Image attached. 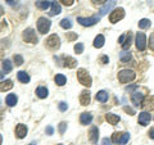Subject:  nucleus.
I'll return each instance as SVG.
<instances>
[{"label":"nucleus","mask_w":154,"mask_h":145,"mask_svg":"<svg viewBox=\"0 0 154 145\" xmlns=\"http://www.w3.org/2000/svg\"><path fill=\"white\" fill-rule=\"evenodd\" d=\"M77 79H79L80 84L86 86V88H90L93 85V80H91V76L89 75V72L84 69V68H80L77 71Z\"/></svg>","instance_id":"nucleus-1"},{"label":"nucleus","mask_w":154,"mask_h":145,"mask_svg":"<svg viewBox=\"0 0 154 145\" xmlns=\"http://www.w3.org/2000/svg\"><path fill=\"white\" fill-rule=\"evenodd\" d=\"M136 73L132 69H122L118 72V81L121 84H127V82H131L135 80Z\"/></svg>","instance_id":"nucleus-2"},{"label":"nucleus","mask_w":154,"mask_h":145,"mask_svg":"<svg viewBox=\"0 0 154 145\" xmlns=\"http://www.w3.org/2000/svg\"><path fill=\"white\" fill-rule=\"evenodd\" d=\"M50 27H51L50 19H48L45 17H40V18L37 19V30H38V32H40V33L49 32Z\"/></svg>","instance_id":"nucleus-3"},{"label":"nucleus","mask_w":154,"mask_h":145,"mask_svg":"<svg viewBox=\"0 0 154 145\" xmlns=\"http://www.w3.org/2000/svg\"><path fill=\"white\" fill-rule=\"evenodd\" d=\"M22 39H23V40H25L26 42H30V44H36V42H37L36 32L33 31L32 28H27V30L23 31Z\"/></svg>","instance_id":"nucleus-4"},{"label":"nucleus","mask_w":154,"mask_h":145,"mask_svg":"<svg viewBox=\"0 0 154 145\" xmlns=\"http://www.w3.org/2000/svg\"><path fill=\"white\" fill-rule=\"evenodd\" d=\"M123 18H125V9L123 8H117L110 13L109 21H110V23H117L118 21H121V19H123Z\"/></svg>","instance_id":"nucleus-5"},{"label":"nucleus","mask_w":154,"mask_h":145,"mask_svg":"<svg viewBox=\"0 0 154 145\" xmlns=\"http://www.w3.org/2000/svg\"><path fill=\"white\" fill-rule=\"evenodd\" d=\"M136 48H137V50H140V51H144L146 49V36H145V33H143V32H137L136 33Z\"/></svg>","instance_id":"nucleus-6"},{"label":"nucleus","mask_w":154,"mask_h":145,"mask_svg":"<svg viewBox=\"0 0 154 145\" xmlns=\"http://www.w3.org/2000/svg\"><path fill=\"white\" fill-rule=\"evenodd\" d=\"M99 19H100V17H89V18L77 17V22H79L81 26L90 27V26H94L96 22H99Z\"/></svg>","instance_id":"nucleus-7"},{"label":"nucleus","mask_w":154,"mask_h":145,"mask_svg":"<svg viewBox=\"0 0 154 145\" xmlns=\"http://www.w3.org/2000/svg\"><path fill=\"white\" fill-rule=\"evenodd\" d=\"M46 45L50 48V49H58V48L60 46V39H59V36L58 35H50L49 37L46 39Z\"/></svg>","instance_id":"nucleus-8"},{"label":"nucleus","mask_w":154,"mask_h":145,"mask_svg":"<svg viewBox=\"0 0 154 145\" xmlns=\"http://www.w3.org/2000/svg\"><path fill=\"white\" fill-rule=\"evenodd\" d=\"M143 100H144V94L137 93V91L132 93L131 101H132V104L135 105V107H141V105H143Z\"/></svg>","instance_id":"nucleus-9"},{"label":"nucleus","mask_w":154,"mask_h":145,"mask_svg":"<svg viewBox=\"0 0 154 145\" xmlns=\"http://www.w3.org/2000/svg\"><path fill=\"white\" fill-rule=\"evenodd\" d=\"M116 5V0H108L107 3L104 4V5L100 8V16H105V14H107L108 12H110L112 11V8Z\"/></svg>","instance_id":"nucleus-10"},{"label":"nucleus","mask_w":154,"mask_h":145,"mask_svg":"<svg viewBox=\"0 0 154 145\" xmlns=\"http://www.w3.org/2000/svg\"><path fill=\"white\" fill-rule=\"evenodd\" d=\"M26 135H27V127H26V125H23V123L17 125V127H16V136L18 139H23Z\"/></svg>","instance_id":"nucleus-11"},{"label":"nucleus","mask_w":154,"mask_h":145,"mask_svg":"<svg viewBox=\"0 0 154 145\" xmlns=\"http://www.w3.org/2000/svg\"><path fill=\"white\" fill-rule=\"evenodd\" d=\"M90 100H91L90 91L89 90H84L82 93H81V95H80V103H81V105H89Z\"/></svg>","instance_id":"nucleus-12"},{"label":"nucleus","mask_w":154,"mask_h":145,"mask_svg":"<svg viewBox=\"0 0 154 145\" xmlns=\"http://www.w3.org/2000/svg\"><path fill=\"white\" fill-rule=\"evenodd\" d=\"M150 119H152V116L148 112H141L139 114V123H140L141 126H146V125L150 122Z\"/></svg>","instance_id":"nucleus-13"},{"label":"nucleus","mask_w":154,"mask_h":145,"mask_svg":"<svg viewBox=\"0 0 154 145\" xmlns=\"http://www.w3.org/2000/svg\"><path fill=\"white\" fill-rule=\"evenodd\" d=\"M89 139H90V141L93 143V144H96V143H98V139H99V130H98V127L93 126V127L90 128Z\"/></svg>","instance_id":"nucleus-14"},{"label":"nucleus","mask_w":154,"mask_h":145,"mask_svg":"<svg viewBox=\"0 0 154 145\" xmlns=\"http://www.w3.org/2000/svg\"><path fill=\"white\" fill-rule=\"evenodd\" d=\"M63 63H64L63 66L67 67V68H75L77 66V60L72 57H63Z\"/></svg>","instance_id":"nucleus-15"},{"label":"nucleus","mask_w":154,"mask_h":145,"mask_svg":"<svg viewBox=\"0 0 154 145\" xmlns=\"http://www.w3.org/2000/svg\"><path fill=\"white\" fill-rule=\"evenodd\" d=\"M105 119L108 121L109 125H117L121 118H119V116L114 114V113H107V114H105Z\"/></svg>","instance_id":"nucleus-16"},{"label":"nucleus","mask_w":154,"mask_h":145,"mask_svg":"<svg viewBox=\"0 0 154 145\" xmlns=\"http://www.w3.org/2000/svg\"><path fill=\"white\" fill-rule=\"evenodd\" d=\"M91 121H93V114L91 113H82L80 116V122L81 125H90L91 123Z\"/></svg>","instance_id":"nucleus-17"},{"label":"nucleus","mask_w":154,"mask_h":145,"mask_svg":"<svg viewBox=\"0 0 154 145\" xmlns=\"http://www.w3.org/2000/svg\"><path fill=\"white\" fill-rule=\"evenodd\" d=\"M17 79H18V81H21L22 84H28V82H30V76H28V73H26L25 71H19L17 73Z\"/></svg>","instance_id":"nucleus-18"},{"label":"nucleus","mask_w":154,"mask_h":145,"mask_svg":"<svg viewBox=\"0 0 154 145\" xmlns=\"http://www.w3.org/2000/svg\"><path fill=\"white\" fill-rule=\"evenodd\" d=\"M108 98H109V95L105 90H100V91H98V94H96V100L100 101V103L108 101Z\"/></svg>","instance_id":"nucleus-19"},{"label":"nucleus","mask_w":154,"mask_h":145,"mask_svg":"<svg viewBox=\"0 0 154 145\" xmlns=\"http://www.w3.org/2000/svg\"><path fill=\"white\" fill-rule=\"evenodd\" d=\"M60 12H62V8L59 5V3L58 2H51V9L49 12L50 16H57V14H59Z\"/></svg>","instance_id":"nucleus-20"},{"label":"nucleus","mask_w":154,"mask_h":145,"mask_svg":"<svg viewBox=\"0 0 154 145\" xmlns=\"http://www.w3.org/2000/svg\"><path fill=\"white\" fill-rule=\"evenodd\" d=\"M36 95L40 99H45V98H48V95H49V91H48V89L44 88V86H38L36 89Z\"/></svg>","instance_id":"nucleus-21"},{"label":"nucleus","mask_w":154,"mask_h":145,"mask_svg":"<svg viewBox=\"0 0 154 145\" xmlns=\"http://www.w3.org/2000/svg\"><path fill=\"white\" fill-rule=\"evenodd\" d=\"M13 88V82L11 80L0 81V91H8Z\"/></svg>","instance_id":"nucleus-22"},{"label":"nucleus","mask_w":154,"mask_h":145,"mask_svg":"<svg viewBox=\"0 0 154 145\" xmlns=\"http://www.w3.org/2000/svg\"><path fill=\"white\" fill-rule=\"evenodd\" d=\"M50 5H51V3L49 2V0H37L36 2V7L38 9H41V11H46Z\"/></svg>","instance_id":"nucleus-23"},{"label":"nucleus","mask_w":154,"mask_h":145,"mask_svg":"<svg viewBox=\"0 0 154 145\" xmlns=\"http://www.w3.org/2000/svg\"><path fill=\"white\" fill-rule=\"evenodd\" d=\"M104 42H105L104 36L103 35H98V36L95 37V40H94V46L98 48V49H100V48L104 46Z\"/></svg>","instance_id":"nucleus-24"},{"label":"nucleus","mask_w":154,"mask_h":145,"mask_svg":"<svg viewBox=\"0 0 154 145\" xmlns=\"http://www.w3.org/2000/svg\"><path fill=\"white\" fill-rule=\"evenodd\" d=\"M5 101H7V104L9 105V107H14V105L17 104V101H18V98H17V95H14V94H9L7 96Z\"/></svg>","instance_id":"nucleus-25"},{"label":"nucleus","mask_w":154,"mask_h":145,"mask_svg":"<svg viewBox=\"0 0 154 145\" xmlns=\"http://www.w3.org/2000/svg\"><path fill=\"white\" fill-rule=\"evenodd\" d=\"M54 81H55V84H57L58 86H63V85H66L67 79H66L64 75H57V76L54 77Z\"/></svg>","instance_id":"nucleus-26"},{"label":"nucleus","mask_w":154,"mask_h":145,"mask_svg":"<svg viewBox=\"0 0 154 145\" xmlns=\"http://www.w3.org/2000/svg\"><path fill=\"white\" fill-rule=\"evenodd\" d=\"M119 59H121L122 63H128V60H131V53H127L126 50L122 51L119 54Z\"/></svg>","instance_id":"nucleus-27"},{"label":"nucleus","mask_w":154,"mask_h":145,"mask_svg":"<svg viewBox=\"0 0 154 145\" xmlns=\"http://www.w3.org/2000/svg\"><path fill=\"white\" fill-rule=\"evenodd\" d=\"M13 69V64H12V62L9 60V59H5L3 62V71L5 72V73H9Z\"/></svg>","instance_id":"nucleus-28"},{"label":"nucleus","mask_w":154,"mask_h":145,"mask_svg":"<svg viewBox=\"0 0 154 145\" xmlns=\"http://www.w3.org/2000/svg\"><path fill=\"white\" fill-rule=\"evenodd\" d=\"M60 27L64 28V30H69V28H72V22L69 18H63L60 21Z\"/></svg>","instance_id":"nucleus-29"},{"label":"nucleus","mask_w":154,"mask_h":145,"mask_svg":"<svg viewBox=\"0 0 154 145\" xmlns=\"http://www.w3.org/2000/svg\"><path fill=\"white\" fill-rule=\"evenodd\" d=\"M150 21H149V19H146V18H143V19H140V21H139V27L141 28V30H145V28H149L150 27Z\"/></svg>","instance_id":"nucleus-30"},{"label":"nucleus","mask_w":154,"mask_h":145,"mask_svg":"<svg viewBox=\"0 0 154 145\" xmlns=\"http://www.w3.org/2000/svg\"><path fill=\"white\" fill-rule=\"evenodd\" d=\"M131 41H132V35L128 32L127 35H126V41L122 44V49L123 50H127L128 48H130V45H131Z\"/></svg>","instance_id":"nucleus-31"},{"label":"nucleus","mask_w":154,"mask_h":145,"mask_svg":"<svg viewBox=\"0 0 154 145\" xmlns=\"http://www.w3.org/2000/svg\"><path fill=\"white\" fill-rule=\"evenodd\" d=\"M121 139H122V134L121 132H114L113 136H112V141L114 144H119L121 143Z\"/></svg>","instance_id":"nucleus-32"},{"label":"nucleus","mask_w":154,"mask_h":145,"mask_svg":"<svg viewBox=\"0 0 154 145\" xmlns=\"http://www.w3.org/2000/svg\"><path fill=\"white\" fill-rule=\"evenodd\" d=\"M75 51L77 54H81V53H84V44L82 42H79V44L75 45Z\"/></svg>","instance_id":"nucleus-33"},{"label":"nucleus","mask_w":154,"mask_h":145,"mask_svg":"<svg viewBox=\"0 0 154 145\" xmlns=\"http://www.w3.org/2000/svg\"><path fill=\"white\" fill-rule=\"evenodd\" d=\"M13 59H14V63H16V66H22L23 64V58L21 55H18V54L14 55Z\"/></svg>","instance_id":"nucleus-34"},{"label":"nucleus","mask_w":154,"mask_h":145,"mask_svg":"<svg viewBox=\"0 0 154 145\" xmlns=\"http://www.w3.org/2000/svg\"><path fill=\"white\" fill-rule=\"evenodd\" d=\"M128 140H130V134L128 132H125V134H122V139H121V143H119V144L125 145V144L128 141Z\"/></svg>","instance_id":"nucleus-35"},{"label":"nucleus","mask_w":154,"mask_h":145,"mask_svg":"<svg viewBox=\"0 0 154 145\" xmlns=\"http://www.w3.org/2000/svg\"><path fill=\"white\" fill-rule=\"evenodd\" d=\"M58 107H59V110H60V112H66V110L68 109V104H67L66 101H60Z\"/></svg>","instance_id":"nucleus-36"},{"label":"nucleus","mask_w":154,"mask_h":145,"mask_svg":"<svg viewBox=\"0 0 154 145\" xmlns=\"http://www.w3.org/2000/svg\"><path fill=\"white\" fill-rule=\"evenodd\" d=\"M137 88H139V86L136 84L130 85V86H127V88H126V91H127V93H135V90H136Z\"/></svg>","instance_id":"nucleus-37"},{"label":"nucleus","mask_w":154,"mask_h":145,"mask_svg":"<svg viewBox=\"0 0 154 145\" xmlns=\"http://www.w3.org/2000/svg\"><path fill=\"white\" fill-rule=\"evenodd\" d=\"M66 128H67V123H66V122H60V123H59V134L63 135L64 131H66Z\"/></svg>","instance_id":"nucleus-38"},{"label":"nucleus","mask_w":154,"mask_h":145,"mask_svg":"<svg viewBox=\"0 0 154 145\" xmlns=\"http://www.w3.org/2000/svg\"><path fill=\"white\" fill-rule=\"evenodd\" d=\"M149 48L154 51V33L150 35V39H149Z\"/></svg>","instance_id":"nucleus-39"},{"label":"nucleus","mask_w":154,"mask_h":145,"mask_svg":"<svg viewBox=\"0 0 154 145\" xmlns=\"http://www.w3.org/2000/svg\"><path fill=\"white\" fill-rule=\"evenodd\" d=\"M59 2H62V3H63L64 5H67V7H71L72 4H73L75 0H59Z\"/></svg>","instance_id":"nucleus-40"},{"label":"nucleus","mask_w":154,"mask_h":145,"mask_svg":"<svg viewBox=\"0 0 154 145\" xmlns=\"http://www.w3.org/2000/svg\"><path fill=\"white\" fill-rule=\"evenodd\" d=\"M123 110H125V112H126V113H130V114H135V110L132 109V108H130V107H123Z\"/></svg>","instance_id":"nucleus-41"},{"label":"nucleus","mask_w":154,"mask_h":145,"mask_svg":"<svg viewBox=\"0 0 154 145\" xmlns=\"http://www.w3.org/2000/svg\"><path fill=\"white\" fill-rule=\"evenodd\" d=\"M67 39H68V40H75V39H77V35L76 33H68L67 32Z\"/></svg>","instance_id":"nucleus-42"},{"label":"nucleus","mask_w":154,"mask_h":145,"mask_svg":"<svg viewBox=\"0 0 154 145\" xmlns=\"http://www.w3.org/2000/svg\"><path fill=\"white\" fill-rule=\"evenodd\" d=\"M100 62H102V63H103V64H107V63H108V62H109V58H108L107 55H103L102 58H100Z\"/></svg>","instance_id":"nucleus-43"},{"label":"nucleus","mask_w":154,"mask_h":145,"mask_svg":"<svg viewBox=\"0 0 154 145\" xmlns=\"http://www.w3.org/2000/svg\"><path fill=\"white\" fill-rule=\"evenodd\" d=\"M46 134L48 135H53V134H54V128H53L51 126H48L46 127Z\"/></svg>","instance_id":"nucleus-44"},{"label":"nucleus","mask_w":154,"mask_h":145,"mask_svg":"<svg viewBox=\"0 0 154 145\" xmlns=\"http://www.w3.org/2000/svg\"><path fill=\"white\" fill-rule=\"evenodd\" d=\"M103 145H112V141H110L108 137H104L103 139Z\"/></svg>","instance_id":"nucleus-45"},{"label":"nucleus","mask_w":154,"mask_h":145,"mask_svg":"<svg viewBox=\"0 0 154 145\" xmlns=\"http://www.w3.org/2000/svg\"><path fill=\"white\" fill-rule=\"evenodd\" d=\"M93 3H95V4H103V3H107L108 0H91Z\"/></svg>","instance_id":"nucleus-46"},{"label":"nucleus","mask_w":154,"mask_h":145,"mask_svg":"<svg viewBox=\"0 0 154 145\" xmlns=\"http://www.w3.org/2000/svg\"><path fill=\"white\" fill-rule=\"evenodd\" d=\"M18 0H7V3L9 4V5H16Z\"/></svg>","instance_id":"nucleus-47"},{"label":"nucleus","mask_w":154,"mask_h":145,"mask_svg":"<svg viewBox=\"0 0 154 145\" xmlns=\"http://www.w3.org/2000/svg\"><path fill=\"white\" fill-rule=\"evenodd\" d=\"M149 137L154 140V128H150V131H149Z\"/></svg>","instance_id":"nucleus-48"},{"label":"nucleus","mask_w":154,"mask_h":145,"mask_svg":"<svg viewBox=\"0 0 154 145\" xmlns=\"http://www.w3.org/2000/svg\"><path fill=\"white\" fill-rule=\"evenodd\" d=\"M125 39H126V35H122L121 37L118 39V42H121V44H123V41H125Z\"/></svg>","instance_id":"nucleus-49"},{"label":"nucleus","mask_w":154,"mask_h":145,"mask_svg":"<svg viewBox=\"0 0 154 145\" xmlns=\"http://www.w3.org/2000/svg\"><path fill=\"white\" fill-rule=\"evenodd\" d=\"M4 14V9H3V7H0V17H2Z\"/></svg>","instance_id":"nucleus-50"},{"label":"nucleus","mask_w":154,"mask_h":145,"mask_svg":"<svg viewBox=\"0 0 154 145\" xmlns=\"http://www.w3.org/2000/svg\"><path fill=\"white\" fill-rule=\"evenodd\" d=\"M3 144V137H2V135H0V145Z\"/></svg>","instance_id":"nucleus-51"},{"label":"nucleus","mask_w":154,"mask_h":145,"mask_svg":"<svg viewBox=\"0 0 154 145\" xmlns=\"http://www.w3.org/2000/svg\"><path fill=\"white\" fill-rule=\"evenodd\" d=\"M0 79H3V73H2V72H0Z\"/></svg>","instance_id":"nucleus-52"},{"label":"nucleus","mask_w":154,"mask_h":145,"mask_svg":"<svg viewBox=\"0 0 154 145\" xmlns=\"http://www.w3.org/2000/svg\"><path fill=\"white\" fill-rule=\"evenodd\" d=\"M30 145H35V144H33V143H32V144H30Z\"/></svg>","instance_id":"nucleus-53"},{"label":"nucleus","mask_w":154,"mask_h":145,"mask_svg":"<svg viewBox=\"0 0 154 145\" xmlns=\"http://www.w3.org/2000/svg\"><path fill=\"white\" fill-rule=\"evenodd\" d=\"M58 145H63V144H58Z\"/></svg>","instance_id":"nucleus-54"}]
</instances>
